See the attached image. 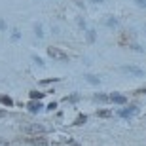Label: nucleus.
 <instances>
[{
	"label": "nucleus",
	"mask_w": 146,
	"mask_h": 146,
	"mask_svg": "<svg viewBox=\"0 0 146 146\" xmlns=\"http://www.w3.org/2000/svg\"><path fill=\"white\" fill-rule=\"evenodd\" d=\"M31 97H33V99H42L44 95H42L40 91H31Z\"/></svg>",
	"instance_id": "f8f14e48"
},
{
	"label": "nucleus",
	"mask_w": 146,
	"mask_h": 146,
	"mask_svg": "<svg viewBox=\"0 0 146 146\" xmlns=\"http://www.w3.org/2000/svg\"><path fill=\"white\" fill-rule=\"evenodd\" d=\"M29 110H31V112H40V110H42V104L40 103H31L29 104Z\"/></svg>",
	"instance_id": "0eeeda50"
},
{
	"label": "nucleus",
	"mask_w": 146,
	"mask_h": 146,
	"mask_svg": "<svg viewBox=\"0 0 146 146\" xmlns=\"http://www.w3.org/2000/svg\"><path fill=\"white\" fill-rule=\"evenodd\" d=\"M86 80L89 82V84H95V86H97L99 82H101V80L97 78V76H93V74H86Z\"/></svg>",
	"instance_id": "6e6552de"
},
{
	"label": "nucleus",
	"mask_w": 146,
	"mask_h": 146,
	"mask_svg": "<svg viewBox=\"0 0 146 146\" xmlns=\"http://www.w3.org/2000/svg\"><path fill=\"white\" fill-rule=\"evenodd\" d=\"M33 144H38V146H46V141H42V139H34V141H31Z\"/></svg>",
	"instance_id": "ddd939ff"
},
{
	"label": "nucleus",
	"mask_w": 146,
	"mask_h": 146,
	"mask_svg": "<svg viewBox=\"0 0 146 146\" xmlns=\"http://www.w3.org/2000/svg\"><path fill=\"white\" fill-rule=\"evenodd\" d=\"M121 70L129 72V74H133V76H144V70H142V68L133 66V65H123V66H121Z\"/></svg>",
	"instance_id": "f257e3e1"
},
{
	"label": "nucleus",
	"mask_w": 146,
	"mask_h": 146,
	"mask_svg": "<svg viewBox=\"0 0 146 146\" xmlns=\"http://www.w3.org/2000/svg\"><path fill=\"white\" fill-rule=\"evenodd\" d=\"M108 95H104V93H95V101H108Z\"/></svg>",
	"instance_id": "1a4fd4ad"
},
{
	"label": "nucleus",
	"mask_w": 146,
	"mask_h": 146,
	"mask_svg": "<svg viewBox=\"0 0 146 146\" xmlns=\"http://www.w3.org/2000/svg\"><path fill=\"white\" fill-rule=\"evenodd\" d=\"M33 59H34V63H36V65H40V66L44 65V61L40 59V57H38V55H33Z\"/></svg>",
	"instance_id": "f3484780"
},
{
	"label": "nucleus",
	"mask_w": 146,
	"mask_h": 146,
	"mask_svg": "<svg viewBox=\"0 0 146 146\" xmlns=\"http://www.w3.org/2000/svg\"><path fill=\"white\" fill-rule=\"evenodd\" d=\"M0 103L6 104V106H13V101H11L8 95H0Z\"/></svg>",
	"instance_id": "423d86ee"
},
{
	"label": "nucleus",
	"mask_w": 146,
	"mask_h": 146,
	"mask_svg": "<svg viewBox=\"0 0 146 146\" xmlns=\"http://www.w3.org/2000/svg\"><path fill=\"white\" fill-rule=\"evenodd\" d=\"M86 119H87V116H80V119H76V125H82V123H86Z\"/></svg>",
	"instance_id": "dca6fc26"
},
{
	"label": "nucleus",
	"mask_w": 146,
	"mask_h": 146,
	"mask_svg": "<svg viewBox=\"0 0 146 146\" xmlns=\"http://www.w3.org/2000/svg\"><path fill=\"white\" fill-rule=\"evenodd\" d=\"M0 116H4V112H2V110H0Z\"/></svg>",
	"instance_id": "393cba45"
},
{
	"label": "nucleus",
	"mask_w": 146,
	"mask_h": 146,
	"mask_svg": "<svg viewBox=\"0 0 146 146\" xmlns=\"http://www.w3.org/2000/svg\"><path fill=\"white\" fill-rule=\"evenodd\" d=\"M25 131L27 133H44V127L38 123H33V125H25Z\"/></svg>",
	"instance_id": "20e7f679"
},
{
	"label": "nucleus",
	"mask_w": 146,
	"mask_h": 146,
	"mask_svg": "<svg viewBox=\"0 0 146 146\" xmlns=\"http://www.w3.org/2000/svg\"><path fill=\"white\" fill-rule=\"evenodd\" d=\"M106 25H108V27H118V19H114V17H108V19H106Z\"/></svg>",
	"instance_id": "9d476101"
},
{
	"label": "nucleus",
	"mask_w": 146,
	"mask_h": 146,
	"mask_svg": "<svg viewBox=\"0 0 146 146\" xmlns=\"http://www.w3.org/2000/svg\"><path fill=\"white\" fill-rule=\"evenodd\" d=\"M4 29H6V23L2 21V19H0V31H4Z\"/></svg>",
	"instance_id": "5701e85b"
},
{
	"label": "nucleus",
	"mask_w": 146,
	"mask_h": 146,
	"mask_svg": "<svg viewBox=\"0 0 146 146\" xmlns=\"http://www.w3.org/2000/svg\"><path fill=\"white\" fill-rule=\"evenodd\" d=\"M91 2H104V0H91Z\"/></svg>",
	"instance_id": "b1692460"
},
{
	"label": "nucleus",
	"mask_w": 146,
	"mask_h": 146,
	"mask_svg": "<svg viewBox=\"0 0 146 146\" xmlns=\"http://www.w3.org/2000/svg\"><path fill=\"white\" fill-rule=\"evenodd\" d=\"M78 25H80V29H86V21L84 19H78Z\"/></svg>",
	"instance_id": "aec40b11"
},
{
	"label": "nucleus",
	"mask_w": 146,
	"mask_h": 146,
	"mask_svg": "<svg viewBox=\"0 0 146 146\" xmlns=\"http://www.w3.org/2000/svg\"><path fill=\"white\" fill-rule=\"evenodd\" d=\"M99 116L101 118H106V116H110V110H99Z\"/></svg>",
	"instance_id": "2eb2a0df"
},
{
	"label": "nucleus",
	"mask_w": 146,
	"mask_h": 146,
	"mask_svg": "<svg viewBox=\"0 0 146 146\" xmlns=\"http://www.w3.org/2000/svg\"><path fill=\"white\" fill-rule=\"evenodd\" d=\"M108 97H110V101H114V103H118V104L127 103V99H125L123 95H119V93H112V95H108Z\"/></svg>",
	"instance_id": "39448f33"
},
{
	"label": "nucleus",
	"mask_w": 146,
	"mask_h": 146,
	"mask_svg": "<svg viewBox=\"0 0 146 146\" xmlns=\"http://www.w3.org/2000/svg\"><path fill=\"white\" fill-rule=\"evenodd\" d=\"M48 108H49V110H55V108H57V103H51V104L48 106Z\"/></svg>",
	"instance_id": "4be33fe9"
},
{
	"label": "nucleus",
	"mask_w": 146,
	"mask_h": 146,
	"mask_svg": "<svg viewBox=\"0 0 146 146\" xmlns=\"http://www.w3.org/2000/svg\"><path fill=\"white\" fill-rule=\"evenodd\" d=\"M34 33H36V36H38V38H42V36H44V31H42V25H36V27H34Z\"/></svg>",
	"instance_id": "9b49d317"
},
{
	"label": "nucleus",
	"mask_w": 146,
	"mask_h": 146,
	"mask_svg": "<svg viewBox=\"0 0 146 146\" xmlns=\"http://www.w3.org/2000/svg\"><path fill=\"white\" fill-rule=\"evenodd\" d=\"M48 53L53 57V59H57V61H68V57H66L63 51H59L57 48H48Z\"/></svg>",
	"instance_id": "f03ea898"
},
{
	"label": "nucleus",
	"mask_w": 146,
	"mask_h": 146,
	"mask_svg": "<svg viewBox=\"0 0 146 146\" xmlns=\"http://www.w3.org/2000/svg\"><path fill=\"white\" fill-rule=\"evenodd\" d=\"M87 40H89V42H95V31H89V33H87Z\"/></svg>",
	"instance_id": "4468645a"
},
{
	"label": "nucleus",
	"mask_w": 146,
	"mask_h": 146,
	"mask_svg": "<svg viewBox=\"0 0 146 146\" xmlns=\"http://www.w3.org/2000/svg\"><path fill=\"white\" fill-rule=\"evenodd\" d=\"M135 2L141 6V8H146V0H135Z\"/></svg>",
	"instance_id": "6ab92c4d"
},
{
	"label": "nucleus",
	"mask_w": 146,
	"mask_h": 146,
	"mask_svg": "<svg viewBox=\"0 0 146 146\" xmlns=\"http://www.w3.org/2000/svg\"><path fill=\"white\" fill-rule=\"evenodd\" d=\"M78 99H80V97H78V95H70V97L66 99V101H78Z\"/></svg>",
	"instance_id": "412c9836"
},
{
	"label": "nucleus",
	"mask_w": 146,
	"mask_h": 146,
	"mask_svg": "<svg viewBox=\"0 0 146 146\" xmlns=\"http://www.w3.org/2000/svg\"><path fill=\"white\" fill-rule=\"evenodd\" d=\"M137 112H139V108H137V106H127V108H121L118 114L121 116V118H129V116H135Z\"/></svg>",
	"instance_id": "7ed1b4c3"
},
{
	"label": "nucleus",
	"mask_w": 146,
	"mask_h": 146,
	"mask_svg": "<svg viewBox=\"0 0 146 146\" xmlns=\"http://www.w3.org/2000/svg\"><path fill=\"white\" fill-rule=\"evenodd\" d=\"M19 36H21V34H19V31H13V33H11V38H13V40H17Z\"/></svg>",
	"instance_id": "a211bd4d"
}]
</instances>
